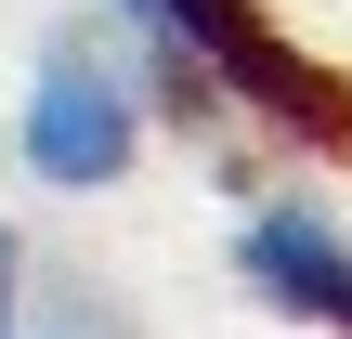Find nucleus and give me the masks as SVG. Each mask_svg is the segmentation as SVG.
<instances>
[{
    "mask_svg": "<svg viewBox=\"0 0 352 339\" xmlns=\"http://www.w3.org/2000/svg\"><path fill=\"white\" fill-rule=\"evenodd\" d=\"M104 13L144 39L157 91H170L183 118H209V105L235 91V105H261V118H287V131H352V105L274 39L261 0H104Z\"/></svg>",
    "mask_w": 352,
    "mask_h": 339,
    "instance_id": "obj_1",
    "label": "nucleus"
},
{
    "mask_svg": "<svg viewBox=\"0 0 352 339\" xmlns=\"http://www.w3.org/2000/svg\"><path fill=\"white\" fill-rule=\"evenodd\" d=\"M0 339H26V248H13V222H0Z\"/></svg>",
    "mask_w": 352,
    "mask_h": 339,
    "instance_id": "obj_4",
    "label": "nucleus"
},
{
    "mask_svg": "<svg viewBox=\"0 0 352 339\" xmlns=\"http://www.w3.org/2000/svg\"><path fill=\"white\" fill-rule=\"evenodd\" d=\"M131 157H144V78H131V52L52 39L26 65V105H13V170L52 183V196H104V183H131Z\"/></svg>",
    "mask_w": 352,
    "mask_h": 339,
    "instance_id": "obj_2",
    "label": "nucleus"
},
{
    "mask_svg": "<svg viewBox=\"0 0 352 339\" xmlns=\"http://www.w3.org/2000/svg\"><path fill=\"white\" fill-rule=\"evenodd\" d=\"M52 339H65V327H52Z\"/></svg>",
    "mask_w": 352,
    "mask_h": 339,
    "instance_id": "obj_5",
    "label": "nucleus"
},
{
    "mask_svg": "<svg viewBox=\"0 0 352 339\" xmlns=\"http://www.w3.org/2000/svg\"><path fill=\"white\" fill-rule=\"evenodd\" d=\"M235 274H248V300H274V314H300V327L352 339V235H340V209L261 196V209L235 222Z\"/></svg>",
    "mask_w": 352,
    "mask_h": 339,
    "instance_id": "obj_3",
    "label": "nucleus"
}]
</instances>
